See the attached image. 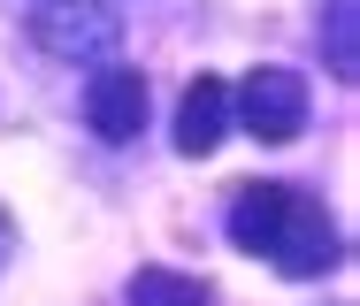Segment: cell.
<instances>
[{
	"instance_id": "cell-7",
	"label": "cell",
	"mask_w": 360,
	"mask_h": 306,
	"mask_svg": "<svg viewBox=\"0 0 360 306\" xmlns=\"http://www.w3.org/2000/svg\"><path fill=\"white\" fill-rule=\"evenodd\" d=\"M131 306H207V284L176 276V268H139L131 276Z\"/></svg>"
},
{
	"instance_id": "cell-4",
	"label": "cell",
	"mask_w": 360,
	"mask_h": 306,
	"mask_svg": "<svg viewBox=\"0 0 360 306\" xmlns=\"http://www.w3.org/2000/svg\"><path fill=\"white\" fill-rule=\"evenodd\" d=\"M146 115H153V100H146L139 69H100L92 84H84V123H92V138L131 146V138L146 131Z\"/></svg>"
},
{
	"instance_id": "cell-5",
	"label": "cell",
	"mask_w": 360,
	"mask_h": 306,
	"mask_svg": "<svg viewBox=\"0 0 360 306\" xmlns=\"http://www.w3.org/2000/svg\"><path fill=\"white\" fill-rule=\"evenodd\" d=\"M230 131V84L222 76H192L184 107H176V153H215Z\"/></svg>"
},
{
	"instance_id": "cell-8",
	"label": "cell",
	"mask_w": 360,
	"mask_h": 306,
	"mask_svg": "<svg viewBox=\"0 0 360 306\" xmlns=\"http://www.w3.org/2000/svg\"><path fill=\"white\" fill-rule=\"evenodd\" d=\"M322 39H330V69L353 84V76H360V46H353V0H330V31H322Z\"/></svg>"
},
{
	"instance_id": "cell-9",
	"label": "cell",
	"mask_w": 360,
	"mask_h": 306,
	"mask_svg": "<svg viewBox=\"0 0 360 306\" xmlns=\"http://www.w3.org/2000/svg\"><path fill=\"white\" fill-rule=\"evenodd\" d=\"M8 253H15V222H8V207H0V268H8Z\"/></svg>"
},
{
	"instance_id": "cell-1",
	"label": "cell",
	"mask_w": 360,
	"mask_h": 306,
	"mask_svg": "<svg viewBox=\"0 0 360 306\" xmlns=\"http://www.w3.org/2000/svg\"><path fill=\"white\" fill-rule=\"evenodd\" d=\"M338 222H330V207L314 199V192H284V207H276V230H269V245H261V260L291 276V284H307V276H330L338 268Z\"/></svg>"
},
{
	"instance_id": "cell-3",
	"label": "cell",
	"mask_w": 360,
	"mask_h": 306,
	"mask_svg": "<svg viewBox=\"0 0 360 306\" xmlns=\"http://www.w3.org/2000/svg\"><path fill=\"white\" fill-rule=\"evenodd\" d=\"M230 115H238L261 146H291V138L307 131V115H314L307 76H291V69H253L245 84H230Z\"/></svg>"
},
{
	"instance_id": "cell-2",
	"label": "cell",
	"mask_w": 360,
	"mask_h": 306,
	"mask_svg": "<svg viewBox=\"0 0 360 306\" xmlns=\"http://www.w3.org/2000/svg\"><path fill=\"white\" fill-rule=\"evenodd\" d=\"M31 31L54 62H108L123 39V15H115V0H39Z\"/></svg>"
},
{
	"instance_id": "cell-6",
	"label": "cell",
	"mask_w": 360,
	"mask_h": 306,
	"mask_svg": "<svg viewBox=\"0 0 360 306\" xmlns=\"http://www.w3.org/2000/svg\"><path fill=\"white\" fill-rule=\"evenodd\" d=\"M284 192H291V184H276V176H253V184H238V192H230L222 230H230V245H238V253H253V260H261V245H269V230H276Z\"/></svg>"
}]
</instances>
